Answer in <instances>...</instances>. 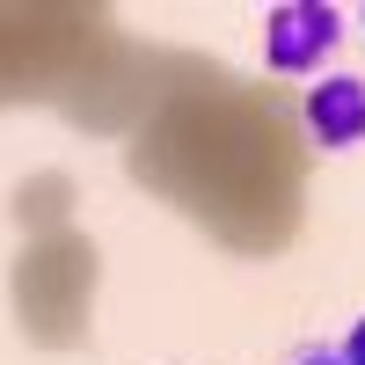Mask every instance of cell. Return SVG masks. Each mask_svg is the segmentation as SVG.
<instances>
[{"instance_id": "obj_1", "label": "cell", "mask_w": 365, "mask_h": 365, "mask_svg": "<svg viewBox=\"0 0 365 365\" xmlns=\"http://www.w3.org/2000/svg\"><path fill=\"white\" fill-rule=\"evenodd\" d=\"M270 66L278 73H314L322 51L336 44V8H322V0H292V8H270Z\"/></svg>"}, {"instance_id": "obj_3", "label": "cell", "mask_w": 365, "mask_h": 365, "mask_svg": "<svg viewBox=\"0 0 365 365\" xmlns=\"http://www.w3.org/2000/svg\"><path fill=\"white\" fill-rule=\"evenodd\" d=\"M336 358H344V365H365V314H358V329H351V344H344Z\"/></svg>"}, {"instance_id": "obj_2", "label": "cell", "mask_w": 365, "mask_h": 365, "mask_svg": "<svg viewBox=\"0 0 365 365\" xmlns=\"http://www.w3.org/2000/svg\"><path fill=\"white\" fill-rule=\"evenodd\" d=\"M299 117H307L314 146H365V81L329 73L299 96Z\"/></svg>"}, {"instance_id": "obj_4", "label": "cell", "mask_w": 365, "mask_h": 365, "mask_svg": "<svg viewBox=\"0 0 365 365\" xmlns=\"http://www.w3.org/2000/svg\"><path fill=\"white\" fill-rule=\"evenodd\" d=\"M299 365H344V358H329V351H307V358H299Z\"/></svg>"}]
</instances>
